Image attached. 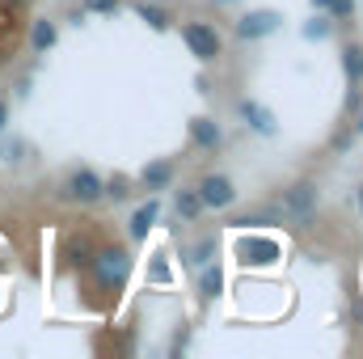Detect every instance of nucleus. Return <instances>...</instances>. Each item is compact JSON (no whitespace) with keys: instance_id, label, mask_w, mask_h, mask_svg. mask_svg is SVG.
<instances>
[{"instance_id":"nucleus-1","label":"nucleus","mask_w":363,"mask_h":359,"mask_svg":"<svg viewBox=\"0 0 363 359\" xmlns=\"http://www.w3.org/2000/svg\"><path fill=\"white\" fill-rule=\"evenodd\" d=\"M89 270H93V279H97V287H101V292H118V287L131 279V254H127L123 245L93 250Z\"/></svg>"},{"instance_id":"nucleus-2","label":"nucleus","mask_w":363,"mask_h":359,"mask_svg":"<svg viewBox=\"0 0 363 359\" xmlns=\"http://www.w3.org/2000/svg\"><path fill=\"white\" fill-rule=\"evenodd\" d=\"M182 43H186V47H190V55H194V60H203V64H211V60L224 51L220 30H216V26H207V21H186V26H182Z\"/></svg>"},{"instance_id":"nucleus-3","label":"nucleus","mask_w":363,"mask_h":359,"mask_svg":"<svg viewBox=\"0 0 363 359\" xmlns=\"http://www.w3.org/2000/svg\"><path fill=\"white\" fill-rule=\"evenodd\" d=\"M64 199L68 203H81V207H93V203L106 199V182L97 178L93 170H72L64 178Z\"/></svg>"},{"instance_id":"nucleus-4","label":"nucleus","mask_w":363,"mask_h":359,"mask_svg":"<svg viewBox=\"0 0 363 359\" xmlns=\"http://www.w3.org/2000/svg\"><path fill=\"white\" fill-rule=\"evenodd\" d=\"M194 190H199L203 207H211V211H224V207L237 203V186H233V178H224V174H207Z\"/></svg>"},{"instance_id":"nucleus-5","label":"nucleus","mask_w":363,"mask_h":359,"mask_svg":"<svg viewBox=\"0 0 363 359\" xmlns=\"http://www.w3.org/2000/svg\"><path fill=\"white\" fill-rule=\"evenodd\" d=\"M313 211H317V186L313 182H296L291 190H283V216L308 220Z\"/></svg>"},{"instance_id":"nucleus-6","label":"nucleus","mask_w":363,"mask_h":359,"mask_svg":"<svg viewBox=\"0 0 363 359\" xmlns=\"http://www.w3.org/2000/svg\"><path fill=\"white\" fill-rule=\"evenodd\" d=\"M237 254H241L245 267H274L279 263V241H271V237H241Z\"/></svg>"},{"instance_id":"nucleus-7","label":"nucleus","mask_w":363,"mask_h":359,"mask_svg":"<svg viewBox=\"0 0 363 359\" xmlns=\"http://www.w3.org/2000/svg\"><path fill=\"white\" fill-rule=\"evenodd\" d=\"M279 21H283V17H279L274 9H258V13H245V17L237 21V34H241V38H267V34L279 30Z\"/></svg>"},{"instance_id":"nucleus-8","label":"nucleus","mask_w":363,"mask_h":359,"mask_svg":"<svg viewBox=\"0 0 363 359\" xmlns=\"http://www.w3.org/2000/svg\"><path fill=\"white\" fill-rule=\"evenodd\" d=\"M190 144H194L199 153H216V148L224 144V131L216 127V118H194V123H190Z\"/></svg>"},{"instance_id":"nucleus-9","label":"nucleus","mask_w":363,"mask_h":359,"mask_svg":"<svg viewBox=\"0 0 363 359\" xmlns=\"http://www.w3.org/2000/svg\"><path fill=\"white\" fill-rule=\"evenodd\" d=\"M157 216H161V203H157V199H148L144 207H135V216H131V241H148Z\"/></svg>"},{"instance_id":"nucleus-10","label":"nucleus","mask_w":363,"mask_h":359,"mask_svg":"<svg viewBox=\"0 0 363 359\" xmlns=\"http://www.w3.org/2000/svg\"><path fill=\"white\" fill-rule=\"evenodd\" d=\"M140 182H144L148 190H165V186L174 182V161H152V165H144Z\"/></svg>"},{"instance_id":"nucleus-11","label":"nucleus","mask_w":363,"mask_h":359,"mask_svg":"<svg viewBox=\"0 0 363 359\" xmlns=\"http://www.w3.org/2000/svg\"><path fill=\"white\" fill-rule=\"evenodd\" d=\"M174 207H178V216L186 224H194L207 207H203V199H199V190H178V199H174Z\"/></svg>"},{"instance_id":"nucleus-12","label":"nucleus","mask_w":363,"mask_h":359,"mask_svg":"<svg viewBox=\"0 0 363 359\" xmlns=\"http://www.w3.org/2000/svg\"><path fill=\"white\" fill-rule=\"evenodd\" d=\"M241 114L254 123V131H262V136H274V118H271V110H262L258 101H241Z\"/></svg>"},{"instance_id":"nucleus-13","label":"nucleus","mask_w":363,"mask_h":359,"mask_svg":"<svg viewBox=\"0 0 363 359\" xmlns=\"http://www.w3.org/2000/svg\"><path fill=\"white\" fill-rule=\"evenodd\" d=\"M342 68H347L351 89H359L363 85V47H347V51H342Z\"/></svg>"},{"instance_id":"nucleus-14","label":"nucleus","mask_w":363,"mask_h":359,"mask_svg":"<svg viewBox=\"0 0 363 359\" xmlns=\"http://www.w3.org/2000/svg\"><path fill=\"white\" fill-rule=\"evenodd\" d=\"M220 287H224L220 267H203V275H199V292H203V300H216V296H220Z\"/></svg>"},{"instance_id":"nucleus-15","label":"nucleus","mask_w":363,"mask_h":359,"mask_svg":"<svg viewBox=\"0 0 363 359\" xmlns=\"http://www.w3.org/2000/svg\"><path fill=\"white\" fill-rule=\"evenodd\" d=\"M30 43H34V51H47V47H55V21H34V34H30Z\"/></svg>"},{"instance_id":"nucleus-16","label":"nucleus","mask_w":363,"mask_h":359,"mask_svg":"<svg viewBox=\"0 0 363 359\" xmlns=\"http://www.w3.org/2000/svg\"><path fill=\"white\" fill-rule=\"evenodd\" d=\"M135 13H140V21H148L152 30H169V17H165L157 4H148V0H144V4H135Z\"/></svg>"},{"instance_id":"nucleus-17","label":"nucleus","mask_w":363,"mask_h":359,"mask_svg":"<svg viewBox=\"0 0 363 359\" xmlns=\"http://www.w3.org/2000/svg\"><path fill=\"white\" fill-rule=\"evenodd\" d=\"M216 258V237H203L194 250H190V267H207Z\"/></svg>"},{"instance_id":"nucleus-18","label":"nucleus","mask_w":363,"mask_h":359,"mask_svg":"<svg viewBox=\"0 0 363 359\" xmlns=\"http://www.w3.org/2000/svg\"><path fill=\"white\" fill-rule=\"evenodd\" d=\"M68 258H72L77 267H89V258H93V245L85 241V237H81V241L72 237V241H68Z\"/></svg>"},{"instance_id":"nucleus-19","label":"nucleus","mask_w":363,"mask_h":359,"mask_svg":"<svg viewBox=\"0 0 363 359\" xmlns=\"http://www.w3.org/2000/svg\"><path fill=\"white\" fill-rule=\"evenodd\" d=\"M81 9L85 13H101V17H114L123 9V0H81Z\"/></svg>"},{"instance_id":"nucleus-20","label":"nucleus","mask_w":363,"mask_h":359,"mask_svg":"<svg viewBox=\"0 0 363 359\" xmlns=\"http://www.w3.org/2000/svg\"><path fill=\"white\" fill-rule=\"evenodd\" d=\"M169 279H174V270H169L165 254H161V258H157V263L148 267V283H169Z\"/></svg>"},{"instance_id":"nucleus-21","label":"nucleus","mask_w":363,"mask_h":359,"mask_svg":"<svg viewBox=\"0 0 363 359\" xmlns=\"http://www.w3.org/2000/svg\"><path fill=\"white\" fill-rule=\"evenodd\" d=\"M330 13H334V17H351V13H355V0H334Z\"/></svg>"},{"instance_id":"nucleus-22","label":"nucleus","mask_w":363,"mask_h":359,"mask_svg":"<svg viewBox=\"0 0 363 359\" xmlns=\"http://www.w3.org/2000/svg\"><path fill=\"white\" fill-rule=\"evenodd\" d=\"M304 34H308V38H325V34H330V21H317V26H308Z\"/></svg>"},{"instance_id":"nucleus-23","label":"nucleus","mask_w":363,"mask_h":359,"mask_svg":"<svg viewBox=\"0 0 363 359\" xmlns=\"http://www.w3.org/2000/svg\"><path fill=\"white\" fill-rule=\"evenodd\" d=\"M0 4H4V9H9V13H21V9H30V4H34V0H0Z\"/></svg>"},{"instance_id":"nucleus-24","label":"nucleus","mask_w":363,"mask_h":359,"mask_svg":"<svg viewBox=\"0 0 363 359\" xmlns=\"http://www.w3.org/2000/svg\"><path fill=\"white\" fill-rule=\"evenodd\" d=\"M4 118H9V106L0 101V131H4Z\"/></svg>"},{"instance_id":"nucleus-25","label":"nucleus","mask_w":363,"mask_h":359,"mask_svg":"<svg viewBox=\"0 0 363 359\" xmlns=\"http://www.w3.org/2000/svg\"><path fill=\"white\" fill-rule=\"evenodd\" d=\"M330 4H334V0H313V9H330Z\"/></svg>"},{"instance_id":"nucleus-26","label":"nucleus","mask_w":363,"mask_h":359,"mask_svg":"<svg viewBox=\"0 0 363 359\" xmlns=\"http://www.w3.org/2000/svg\"><path fill=\"white\" fill-rule=\"evenodd\" d=\"M355 136H363V106H359V123H355Z\"/></svg>"},{"instance_id":"nucleus-27","label":"nucleus","mask_w":363,"mask_h":359,"mask_svg":"<svg viewBox=\"0 0 363 359\" xmlns=\"http://www.w3.org/2000/svg\"><path fill=\"white\" fill-rule=\"evenodd\" d=\"M359 207H363V194H359Z\"/></svg>"},{"instance_id":"nucleus-28","label":"nucleus","mask_w":363,"mask_h":359,"mask_svg":"<svg viewBox=\"0 0 363 359\" xmlns=\"http://www.w3.org/2000/svg\"><path fill=\"white\" fill-rule=\"evenodd\" d=\"M157 4H165V0H157Z\"/></svg>"}]
</instances>
